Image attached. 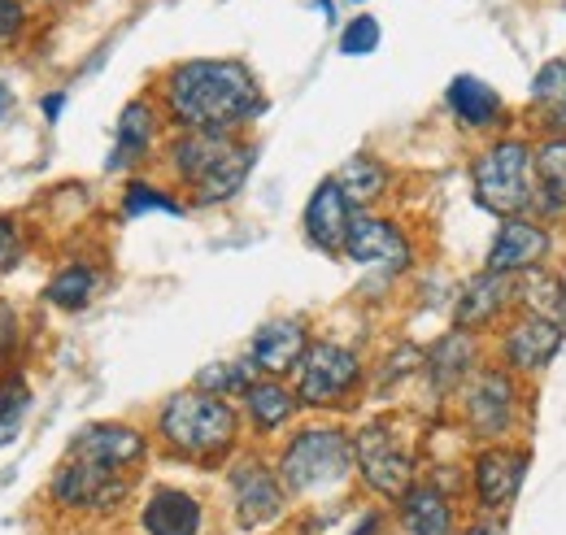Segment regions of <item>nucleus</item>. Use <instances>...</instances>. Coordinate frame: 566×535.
<instances>
[{"instance_id": "1", "label": "nucleus", "mask_w": 566, "mask_h": 535, "mask_svg": "<svg viewBox=\"0 0 566 535\" xmlns=\"http://www.w3.org/2000/svg\"><path fill=\"white\" fill-rule=\"evenodd\" d=\"M166 114L179 132H218L235 135L266 109V96L244 62L197 57L179 62L161 83Z\"/></svg>"}, {"instance_id": "2", "label": "nucleus", "mask_w": 566, "mask_h": 535, "mask_svg": "<svg viewBox=\"0 0 566 535\" xmlns=\"http://www.w3.org/2000/svg\"><path fill=\"white\" fill-rule=\"evenodd\" d=\"M179 188L192 197V204L210 209V204L235 201L253 175L258 148L235 139V135L218 132H179L170 153H166Z\"/></svg>"}, {"instance_id": "3", "label": "nucleus", "mask_w": 566, "mask_h": 535, "mask_svg": "<svg viewBox=\"0 0 566 535\" xmlns=\"http://www.w3.org/2000/svg\"><path fill=\"white\" fill-rule=\"evenodd\" d=\"M157 436H161V444L175 458L213 466V462H222L235 449V440H240V413H235L231 401L210 397L201 388L175 392L170 401L161 405V413H157Z\"/></svg>"}, {"instance_id": "4", "label": "nucleus", "mask_w": 566, "mask_h": 535, "mask_svg": "<svg viewBox=\"0 0 566 535\" xmlns=\"http://www.w3.org/2000/svg\"><path fill=\"white\" fill-rule=\"evenodd\" d=\"M275 474L287 496H332L354 474V436L340 427H305L283 444Z\"/></svg>"}, {"instance_id": "5", "label": "nucleus", "mask_w": 566, "mask_h": 535, "mask_svg": "<svg viewBox=\"0 0 566 535\" xmlns=\"http://www.w3.org/2000/svg\"><path fill=\"white\" fill-rule=\"evenodd\" d=\"M475 204L496 218H518L532 213L536 201V153L527 139H496L493 148L480 153L475 170Z\"/></svg>"}, {"instance_id": "6", "label": "nucleus", "mask_w": 566, "mask_h": 535, "mask_svg": "<svg viewBox=\"0 0 566 535\" xmlns=\"http://www.w3.org/2000/svg\"><path fill=\"white\" fill-rule=\"evenodd\" d=\"M354 474L384 501L397 505V496L415 483V449L401 436L397 418H375L354 436Z\"/></svg>"}, {"instance_id": "7", "label": "nucleus", "mask_w": 566, "mask_h": 535, "mask_svg": "<svg viewBox=\"0 0 566 535\" xmlns=\"http://www.w3.org/2000/svg\"><path fill=\"white\" fill-rule=\"evenodd\" d=\"M136 487V470H114V466H96V462H78L66 458L53 483H49V496L62 514H78V518H105L114 514Z\"/></svg>"}, {"instance_id": "8", "label": "nucleus", "mask_w": 566, "mask_h": 535, "mask_svg": "<svg viewBox=\"0 0 566 535\" xmlns=\"http://www.w3.org/2000/svg\"><path fill=\"white\" fill-rule=\"evenodd\" d=\"M292 375H296L292 392H296L301 409H336V405L349 401L361 384V357L349 344L314 339Z\"/></svg>"}, {"instance_id": "9", "label": "nucleus", "mask_w": 566, "mask_h": 535, "mask_svg": "<svg viewBox=\"0 0 566 535\" xmlns=\"http://www.w3.org/2000/svg\"><path fill=\"white\" fill-rule=\"evenodd\" d=\"M227 487H231L235 523L244 532H266L271 523H280L283 510H287V492H283L280 474L262 458H240L235 466L227 470Z\"/></svg>"}, {"instance_id": "10", "label": "nucleus", "mask_w": 566, "mask_h": 535, "mask_svg": "<svg viewBox=\"0 0 566 535\" xmlns=\"http://www.w3.org/2000/svg\"><path fill=\"white\" fill-rule=\"evenodd\" d=\"M345 258L354 266L379 270V274H406L415 266V249H410L406 231L392 218H379V213H366V209L354 213V227H349V240H345Z\"/></svg>"}, {"instance_id": "11", "label": "nucleus", "mask_w": 566, "mask_h": 535, "mask_svg": "<svg viewBox=\"0 0 566 535\" xmlns=\"http://www.w3.org/2000/svg\"><path fill=\"white\" fill-rule=\"evenodd\" d=\"M66 458L114 470H136L148 458V436L132 422H87L71 436Z\"/></svg>"}, {"instance_id": "12", "label": "nucleus", "mask_w": 566, "mask_h": 535, "mask_svg": "<svg viewBox=\"0 0 566 535\" xmlns=\"http://www.w3.org/2000/svg\"><path fill=\"white\" fill-rule=\"evenodd\" d=\"M549 249H554V235L545 231V222L532 218V213H518V218H505V222H501L493 249H489V258H484V270L518 279V274H527V270L545 266Z\"/></svg>"}, {"instance_id": "13", "label": "nucleus", "mask_w": 566, "mask_h": 535, "mask_svg": "<svg viewBox=\"0 0 566 535\" xmlns=\"http://www.w3.org/2000/svg\"><path fill=\"white\" fill-rule=\"evenodd\" d=\"M523 474H527V453L523 449H510V444H489L475 466H471V492H475V505L484 514H505L523 487Z\"/></svg>"}, {"instance_id": "14", "label": "nucleus", "mask_w": 566, "mask_h": 535, "mask_svg": "<svg viewBox=\"0 0 566 535\" xmlns=\"http://www.w3.org/2000/svg\"><path fill=\"white\" fill-rule=\"evenodd\" d=\"M514 401H518V392H514L510 370H475L467 379V392H462V413H467L475 436L496 440L514 422Z\"/></svg>"}, {"instance_id": "15", "label": "nucleus", "mask_w": 566, "mask_h": 535, "mask_svg": "<svg viewBox=\"0 0 566 535\" xmlns=\"http://www.w3.org/2000/svg\"><path fill=\"white\" fill-rule=\"evenodd\" d=\"M354 204L340 192L336 179H323L314 188V197L305 201L301 213V227H305V240L318 249V253H345V240H349V227H354Z\"/></svg>"}, {"instance_id": "16", "label": "nucleus", "mask_w": 566, "mask_h": 535, "mask_svg": "<svg viewBox=\"0 0 566 535\" xmlns=\"http://www.w3.org/2000/svg\"><path fill=\"white\" fill-rule=\"evenodd\" d=\"M563 348V323L558 318H536V314H523L505 339H501V357L510 370H523V375H536L554 361V353Z\"/></svg>"}, {"instance_id": "17", "label": "nucleus", "mask_w": 566, "mask_h": 535, "mask_svg": "<svg viewBox=\"0 0 566 535\" xmlns=\"http://www.w3.org/2000/svg\"><path fill=\"white\" fill-rule=\"evenodd\" d=\"M310 348V335H305V323L301 318H275L266 327H258L253 344H249V361L258 366L262 379H283L301 366Z\"/></svg>"}, {"instance_id": "18", "label": "nucleus", "mask_w": 566, "mask_h": 535, "mask_svg": "<svg viewBox=\"0 0 566 535\" xmlns=\"http://www.w3.org/2000/svg\"><path fill=\"white\" fill-rule=\"evenodd\" d=\"M144 535H201L206 505L188 487H153L140 505Z\"/></svg>"}, {"instance_id": "19", "label": "nucleus", "mask_w": 566, "mask_h": 535, "mask_svg": "<svg viewBox=\"0 0 566 535\" xmlns=\"http://www.w3.org/2000/svg\"><path fill=\"white\" fill-rule=\"evenodd\" d=\"M510 305H514V279L510 274H493V270H480L462 287V296L453 305V327L458 332H480V327L496 323Z\"/></svg>"}, {"instance_id": "20", "label": "nucleus", "mask_w": 566, "mask_h": 535, "mask_svg": "<svg viewBox=\"0 0 566 535\" xmlns=\"http://www.w3.org/2000/svg\"><path fill=\"white\" fill-rule=\"evenodd\" d=\"M397 518L406 535H453L458 518H453V496L440 483L415 479L401 496H397Z\"/></svg>"}, {"instance_id": "21", "label": "nucleus", "mask_w": 566, "mask_h": 535, "mask_svg": "<svg viewBox=\"0 0 566 535\" xmlns=\"http://www.w3.org/2000/svg\"><path fill=\"white\" fill-rule=\"evenodd\" d=\"M161 132V114L148 105V101H132L123 114H118V132H114V153H109V170H132L148 161L153 144Z\"/></svg>"}, {"instance_id": "22", "label": "nucleus", "mask_w": 566, "mask_h": 535, "mask_svg": "<svg viewBox=\"0 0 566 535\" xmlns=\"http://www.w3.org/2000/svg\"><path fill=\"white\" fill-rule=\"evenodd\" d=\"M444 101H449L453 118H458L467 132H493V127H501V118H505V101L496 96V87H489V83L475 78V74H458V78L449 83Z\"/></svg>"}, {"instance_id": "23", "label": "nucleus", "mask_w": 566, "mask_h": 535, "mask_svg": "<svg viewBox=\"0 0 566 535\" xmlns=\"http://www.w3.org/2000/svg\"><path fill=\"white\" fill-rule=\"evenodd\" d=\"M480 348L471 332H449L444 339H436V348L423 357V375L436 392H453L458 384H467L475 375Z\"/></svg>"}, {"instance_id": "24", "label": "nucleus", "mask_w": 566, "mask_h": 535, "mask_svg": "<svg viewBox=\"0 0 566 535\" xmlns=\"http://www.w3.org/2000/svg\"><path fill=\"white\" fill-rule=\"evenodd\" d=\"M532 153H536V201H532V209L558 218V213H566V135L545 139Z\"/></svg>"}, {"instance_id": "25", "label": "nucleus", "mask_w": 566, "mask_h": 535, "mask_svg": "<svg viewBox=\"0 0 566 535\" xmlns=\"http://www.w3.org/2000/svg\"><path fill=\"white\" fill-rule=\"evenodd\" d=\"M240 401H244V413H249L253 431H262V436H271V431L287 427V422H292V413L301 409L296 392H292L283 379H258Z\"/></svg>"}, {"instance_id": "26", "label": "nucleus", "mask_w": 566, "mask_h": 535, "mask_svg": "<svg viewBox=\"0 0 566 535\" xmlns=\"http://www.w3.org/2000/svg\"><path fill=\"white\" fill-rule=\"evenodd\" d=\"M336 183H340V192L349 197V204L354 209H361V204L379 201L384 192H388V183H392V170L379 161V157H370V153H357V157H349L336 175H332Z\"/></svg>"}, {"instance_id": "27", "label": "nucleus", "mask_w": 566, "mask_h": 535, "mask_svg": "<svg viewBox=\"0 0 566 535\" xmlns=\"http://www.w3.org/2000/svg\"><path fill=\"white\" fill-rule=\"evenodd\" d=\"M514 301H518L527 314H536V318H558V323H563V314H566L563 279L549 274L545 266L527 270V274L514 279Z\"/></svg>"}, {"instance_id": "28", "label": "nucleus", "mask_w": 566, "mask_h": 535, "mask_svg": "<svg viewBox=\"0 0 566 535\" xmlns=\"http://www.w3.org/2000/svg\"><path fill=\"white\" fill-rule=\"evenodd\" d=\"M96 287H101V274H96L92 266H83V262H74V266L57 270V274L49 279V287H44V301H49L53 310L78 314V310H87V305H92Z\"/></svg>"}, {"instance_id": "29", "label": "nucleus", "mask_w": 566, "mask_h": 535, "mask_svg": "<svg viewBox=\"0 0 566 535\" xmlns=\"http://www.w3.org/2000/svg\"><path fill=\"white\" fill-rule=\"evenodd\" d=\"M532 105L545 118V127L566 135V57L541 66V74L532 78Z\"/></svg>"}, {"instance_id": "30", "label": "nucleus", "mask_w": 566, "mask_h": 535, "mask_svg": "<svg viewBox=\"0 0 566 535\" xmlns=\"http://www.w3.org/2000/svg\"><path fill=\"white\" fill-rule=\"evenodd\" d=\"M258 379H262V375H258V366L244 357V361H218V366H206V370L197 375V388L227 401V397H244Z\"/></svg>"}, {"instance_id": "31", "label": "nucleus", "mask_w": 566, "mask_h": 535, "mask_svg": "<svg viewBox=\"0 0 566 535\" xmlns=\"http://www.w3.org/2000/svg\"><path fill=\"white\" fill-rule=\"evenodd\" d=\"M31 409V392L22 379H0V449H9L22 431V418Z\"/></svg>"}, {"instance_id": "32", "label": "nucleus", "mask_w": 566, "mask_h": 535, "mask_svg": "<svg viewBox=\"0 0 566 535\" xmlns=\"http://www.w3.org/2000/svg\"><path fill=\"white\" fill-rule=\"evenodd\" d=\"M123 213L127 218H140V213H184V204L175 201L170 192H161V188H153V183H127V192H123Z\"/></svg>"}, {"instance_id": "33", "label": "nucleus", "mask_w": 566, "mask_h": 535, "mask_svg": "<svg viewBox=\"0 0 566 535\" xmlns=\"http://www.w3.org/2000/svg\"><path fill=\"white\" fill-rule=\"evenodd\" d=\"M27 258V227L13 213H0V274L22 266Z\"/></svg>"}, {"instance_id": "34", "label": "nucleus", "mask_w": 566, "mask_h": 535, "mask_svg": "<svg viewBox=\"0 0 566 535\" xmlns=\"http://www.w3.org/2000/svg\"><path fill=\"white\" fill-rule=\"evenodd\" d=\"M375 49H379V22H375L370 13L354 18V22L340 31V53H345V57H366V53H375Z\"/></svg>"}, {"instance_id": "35", "label": "nucleus", "mask_w": 566, "mask_h": 535, "mask_svg": "<svg viewBox=\"0 0 566 535\" xmlns=\"http://www.w3.org/2000/svg\"><path fill=\"white\" fill-rule=\"evenodd\" d=\"M22 27H27L22 4H0V49H4V44H13V40L22 35Z\"/></svg>"}, {"instance_id": "36", "label": "nucleus", "mask_w": 566, "mask_h": 535, "mask_svg": "<svg viewBox=\"0 0 566 535\" xmlns=\"http://www.w3.org/2000/svg\"><path fill=\"white\" fill-rule=\"evenodd\" d=\"M62 105H66V92H53V96H44V101H40V109H44V118H49V123H57Z\"/></svg>"}, {"instance_id": "37", "label": "nucleus", "mask_w": 566, "mask_h": 535, "mask_svg": "<svg viewBox=\"0 0 566 535\" xmlns=\"http://www.w3.org/2000/svg\"><path fill=\"white\" fill-rule=\"evenodd\" d=\"M453 535H505V532H501V523H471V527H462V532Z\"/></svg>"}, {"instance_id": "38", "label": "nucleus", "mask_w": 566, "mask_h": 535, "mask_svg": "<svg viewBox=\"0 0 566 535\" xmlns=\"http://www.w3.org/2000/svg\"><path fill=\"white\" fill-rule=\"evenodd\" d=\"M9 109H13V92H9V87H4V83H0V118H4V114H9Z\"/></svg>"}, {"instance_id": "39", "label": "nucleus", "mask_w": 566, "mask_h": 535, "mask_svg": "<svg viewBox=\"0 0 566 535\" xmlns=\"http://www.w3.org/2000/svg\"><path fill=\"white\" fill-rule=\"evenodd\" d=\"M370 532H379V518H375V514H366V523H361L354 535H370Z\"/></svg>"}, {"instance_id": "40", "label": "nucleus", "mask_w": 566, "mask_h": 535, "mask_svg": "<svg viewBox=\"0 0 566 535\" xmlns=\"http://www.w3.org/2000/svg\"><path fill=\"white\" fill-rule=\"evenodd\" d=\"M0 4H27V0H0Z\"/></svg>"}]
</instances>
